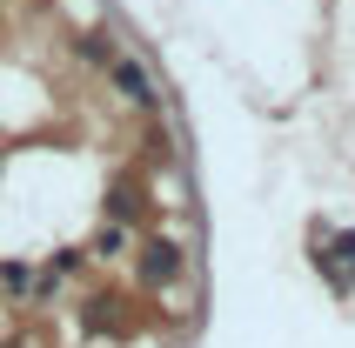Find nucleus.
Listing matches in <instances>:
<instances>
[{
  "mask_svg": "<svg viewBox=\"0 0 355 348\" xmlns=\"http://www.w3.org/2000/svg\"><path fill=\"white\" fill-rule=\"evenodd\" d=\"M175 275H181V248L175 241H141V281L161 288V281H175Z\"/></svg>",
  "mask_w": 355,
  "mask_h": 348,
  "instance_id": "f257e3e1",
  "label": "nucleus"
},
{
  "mask_svg": "<svg viewBox=\"0 0 355 348\" xmlns=\"http://www.w3.org/2000/svg\"><path fill=\"white\" fill-rule=\"evenodd\" d=\"M114 87H121V101L155 107V80H148V67H135V60H114Z\"/></svg>",
  "mask_w": 355,
  "mask_h": 348,
  "instance_id": "f03ea898",
  "label": "nucleus"
},
{
  "mask_svg": "<svg viewBox=\"0 0 355 348\" xmlns=\"http://www.w3.org/2000/svg\"><path fill=\"white\" fill-rule=\"evenodd\" d=\"M329 254H336V261H329V275L342 281V275L355 268V234H336V241H329Z\"/></svg>",
  "mask_w": 355,
  "mask_h": 348,
  "instance_id": "7ed1b4c3",
  "label": "nucleus"
},
{
  "mask_svg": "<svg viewBox=\"0 0 355 348\" xmlns=\"http://www.w3.org/2000/svg\"><path fill=\"white\" fill-rule=\"evenodd\" d=\"M14 348H27V342H14Z\"/></svg>",
  "mask_w": 355,
  "mask_h": 348,
  "instance_id": "20e7f679",
  "label": "nucleus"
}]
</instances>
